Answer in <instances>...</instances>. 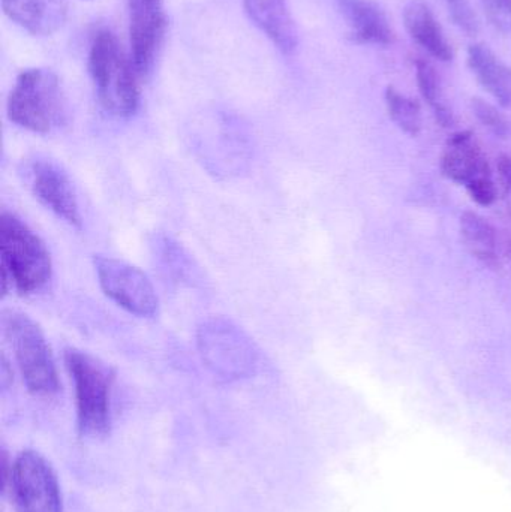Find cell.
<instances>
[{"label": "cell", "instance_id": "13", "mask_svg": "<svg viewBox=\"0 0 511 512\" xmlns=\"http://www.w3.org/2000/svg\"><path fill=\"white\" fill-rule=\"evenodd\" d=\"M149 245L159 271L168 282L186 288H198L203 285L200 265L173 237L158 231L150 237Z\"/></svg>", "mask_w": 511, "mask_h": 512}, {"label": "cell", "instance_id": "20", "mask_svg": "<svg viewBox=\"0 0 511 512\" xmlns=\"http://www.w3.org/2000/svg\"><path fill=\"white\" fill-rule=\"evenodd\" d=\"M386 104L390 117L401 131L417 137L422 131V108L416 99L408 98L395 87H387Z\"/></svg>", "mask_w": 511, "mask_h": 512}, {"label": "cell", "instance_id": "10", "mask_svg": "<svg viewBox=\"0 0 511 512\" xmlns=\"http://www.w3.org/2000/svg\"><path fill=\"white\" fill-rule=\"evenodd\" d=\"M132 62L138 75L146 77L155 65L165 33L162 0H129Z\"/></svg>", "mask_w": 511, "mask_h": 512}, {"label": "cell", "instance_id": "26", "mask_svg": "<svg viewBox=\"0 0 511 512\" xmlns=\"http://www.w3.org/2000/svg\"><path fill=\"white\" fill-rule=\"evenodd\" d=\"M506 258H507V261H509V265L511 268V242L507 243Z\"/></svg>", "mask_w": 511, "mask_h": 512}, {"label": "cell", "instance_id": "16", "mask_svg": "<svg viewBox=\"0 0 511 512\" xmlns=\"http://www.w3.org/2000/svg\"><path fill=\"white\" fill-rule=\"evenodd\" d=\"M404 23L411 38L441 62H452V44L440 21L425 0H410L404 9Z\"/></svg>", "mask_w": 511, "mask_h": 512}, {"label": "cell", "instance_id": "5", "mask_svg": "<svg viewBox=\"0 0 511 512\" xmlns=\"http://www.w3.org/2000/svg\"><path fill=\"white\" fill-rule=\"evenodd\" d=\"M197 346L207 369L224 381H239L257 372L258 351L251 337L227 318H210L198 327Z\"/></svg>", "mask_w": 511, "mask_h": 512}, {"label": "cell", "instance_id": "4", "mask_svg": "<svg viewBox=\"0 0 511 512\" xmlns=\"http://www.w3.org/2000/svg\"><path fill=\"white\" fill-rule=\"evenodd\" d=\"M8 117L36 134H50L65 125L68 110L57 75L42 68L21 72L9 95Z\"/></svg>", "mask_w": 511, "mask_h": 512}, {"label": "cell", "instance_id": "23", "mask_svg": "<svg viewBox=\"0 0 511 512\" xmlns=\"http://www.w3.org/2000/svg\"><path fill=\"white\" fill-rule=\"evenodd\" d=\"M486 17L500 32H511V0H480Z\"/></svg>", "mask_w": 511, "mask_h": 512}, {"label": "cell", "instance_id": "1", "mask_svg": "<svg viewBox=\"0 0 511 512\" xmlns=\"http://www.w3.org/2000/svg\"><path fill=\"white\" fill-rule=\"evenodd\" d=\"M53 265L45 243L14 213L0 215V291L21 295L42 291L51 280Z\"/></svg>", "mask_w": 511, "mask_h": 512}, {"label": "cell", "instance_id": "18", "mask_svg": "<svg viewBox=\"0 0 511 512\" xmlns=\"http://www.w3.org/2000/svg\"><path fill=\"white\" fill-rule=\"evenodd\" d=\"M461 236L465 248L488 267H497L498 242L494 227L482 216L465 212L461 216Z\"/></svg>", "mask_w": 511, "mask_h": 512}, {"label": "cell", "instance_id": "7", "mask_svg": "<svg viewBox=\"0 0 511 512\" xmlns=\"http://www.w3.org/2000/svg\"><path fill=\"white\" fill-rule=\"evenodd\" d=\"M20 176L33 197L66 224L83 225L74 185L62 165L47 156L33 155L20 165Z\"/></svg>", "mask_w": 511, "mask_h": 512}, {"label": "cell", "instance_id": "25", "mask_svg": "<svg viewBox=\"0 0 511 512\" xmlns=\"http://www.w3.org/2000/svg\"><path fill=\"white\" fill-rule=\"evenodd\" d=\"M498 174H500L501 183L504 191L511 201V156L501 155L497 162Z\"/></svg>", "mask_w": 511, "mask_h": 512}, {"label": "cell", "instance_id": "19", "mask_svg": "<svg viewBox=\"0 0 511 512\" xmlns=\"http://www.w3.org/2000/svg\"><path fill=\"white\" fill-rule=\"evenodd\" d=\"M416 78L420 93L434 110L437 122L444 128H452L455 125V116L444 101L443 83L435 66L428 60H417Z\"/></svg>", "mask_w": 511, "mask_h": 512}, {"label": "cell", "instance_id": "17", "mask_svg": "<svg viewBox=\"0 0 511 512\" xmlns=\"http://www.w3.org/2000/svg\"><path fill=\"white\" fill-rule=\"evenodd\" d=\"M468 66L480 86L503 107L511 105V68L482 42L468 48Z\"/></svg>", "mask_w": 511, "mask_h": 512}, {"label": "cell", "instance_id": "3", "mask_svg": "<svg viewBox=\"0 0 511 512\" xmlns=\"http://www.w3.org/2000/svg\"><path fill=\"white\" fill-rule=\"evenodd\" d=\"M63 358L74 381L78 430L86 438H102L110 430V393L116 372L101 358L77 348H66Z\"/></svg>", "mask_w": 511, "mask_h": 512}, {"label": "cell", "instance_id": "12", "mask_svg": "<svg viewBox=\"0 0 511 512\" xmlns=\"http://www.w3.org/2000/svg\"><path fill=\"white\" fill-rule=\"evenodd\" d=\"M441 171L447 179L465 186L479 177L492 174L488 159L470 131L458 132L447 140Z\"/></svg>", "mask_w": 511, "mask_h": 512}, {"label": "cell", "instance_id": "22", "mask_svg": "<svg viewBox=\"0 0 511 512\" xmlns=\"http://www.w3.org/2000/svg\"><path fill=\"white\" fill-rule=\"evenodd\" d=\"M453 23L468 36L479 35L480 21L471 0H446Z\"/></svg>", "mask_w": 511, "mask_h": 512}, {"label": "cell", "instance_id": "8", "mask_svg": "<svg viewBox=\"0 0 511 512\" xmlns=\"http://www.w3.org/2000/svg\"><path fill=\"white\" fill-rule=\"evenodd\" d=\"M99 285L117 306L140 318H152L158 312V297L149 277L122 259L96 255L93 258Z\"/></svg>", "mask_w": 511, "mask_h": 512}, {"label": "cell", "instance_id": "21", "mask_svg": "<svg viewBox=\"0 0 511 512\" xmlns=\"http://www.w3.org/2000/svg\"><path fill=\"white\" fill-rule=\"evenodd\" d=\"M471 110H473L477 120H479L485 128H488L492 134L501 138L507 137V134H509V123H507L506 117L501 114L498 108L486 102L485 99L474 98L473 101H471Z\"/></svg>", "mask_w": 511, "mask_h": 512}, {"label": "cell", "instance_id": "6", "mask_svg": "<svg viewBox=\"0 0 511 512\" xmlns=\"http://www.w3.org/2000/svg\"><path fill=\"white\" fill-rule=\"evenodd\" d=\"M2 327L27 390L38 396L56 394L60 388L59 378L50 345L39 325L24 313L8 310L3 312Z\"/></svg>", "mask_w": 511, "mask_h": 512}, {"label": "cell", "instance_id": "9", "mask_svg": "<svg viewBox=\"0 0 511 512\" xmlns=\"http://www.w3.org/2000/svg\"><path fill=\"white\" fill-rule=\"evenodd\" d=\"M11 492L17 512H63L56 474L36 451L18 454L12 465Z\"/></svg>", "mask_w": 511, "mask_h": 512}, {"label": "cell", "instance_id": "14", "mask_svg": "<svg viewBox=\"0 0 511 512\" xmlns=\"http://www.w3.org/2000/svg\"><path fill=\"white\" fill-rule=\"evenodd\" d=\"M251 20L284 54H293L299 44L296 24L287 0H245Z\"/></svg>", "mask_w": 511, "mask_h": 512}, {"label": "cell", "instance_id": "11", "mask_svg": "<svg viewBox=\"0 0 511 512\" xmlns=\"http://www.w3.org/2000/svg\"><path fill=\"white\" fill-rule=\"evenodd\" d=\"M336 8L357 44L389 45L393 39L384 9L375 0H335Z\"/></svg>", "mask_w": 511, "mask_h": 512}, {"label": "cell", "instance_id": "24", "mask_svg": "<svg viewBox=\"0 0 511 512\" xmlns=\"http://www.w3.org/2000/svg\"><path fill=\"white\" fill-rule=\"evenodd\" d=\"M465 188H467L468 194H470V197L473 198L479 206L488 207L497 200V188H495L492 174L473 180V182L465 186Z\"/></svg>", "mask_w": 511, "mask_h": 512}, {"label": "cell", "instance_id": "15", "mask_svg": "<svg viewBox=\"0 0 511 512\" xmlns=\"http://www.w3.org/2000/svg\"><path fill=\"white\" fill-rule=\"evenodd\" d=\"M9 20L36 36L56 33L65 24V0H2Z\"/></svg>", "mask_w": 511, "mask_h": 512}, {"label": "cell", "instance_id": "2", "mask_svg": "<svg viewBox=\"0 0 511 512\" xmlns=\"http://www.w3.org/2000/svg\"><path fill=\"white\" fill-rule=\"evenodd\" d=\"M89 71L99 104L114 117H131L140 104L137 71L110 30H99L89 53Z\"/></svg>", "mask_w": 511, "mask_h": 512}]
</instances>
